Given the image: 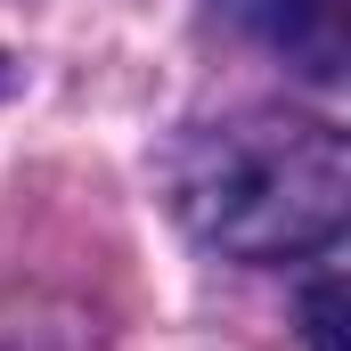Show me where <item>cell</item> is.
Here are the masks:
<instances>
[{
	"instance_id": "obj_1",
	"label": "cell",
	"mask_w": 351,
	"mask_h": 351,
	"mask_svg": "<svg viewBox=\"0 0 351 351\" xmlns=\"http://www.w3.org/2000/svg\"><path fill=\"white\" fill-rule=\"evenodd\" d=\"M180 221L229 262H302L343 237L351 213V147L319 114L245 106L196 123L172 156Z\"/></svg>"
},
{
	"instance_id": "obj_2",
	"label": "cell",
	"mask_w": 351,
	"mask_h": 351,
	"mask_svg": "<svg viewBox=\"0 0 351 351\" xmlns=\"http://www.w3.org/2000/svg\"><path fill=\"white\" fill-rule=\"evenodd\" d=\"M221 16L311 82L343 74V0H221Z\"/></svg>"
},
{
	"instance_id": "obj_3",
	"label": "cell",
	"mask_w": 351,
	"mask_h": 351,
	"mask_svg": "<svg viewBox=\"0 0 351 351\" xmlns=\"http://www.w3.org/2000/svg\"><path fill=\"white\" fill-rule=\"evenodd\" d=\"M302 327H311V351H343V278H311L302 294Z\"/></svg>"
}]
</instances>
